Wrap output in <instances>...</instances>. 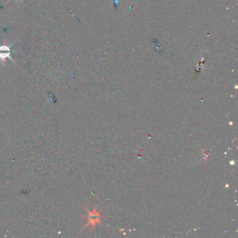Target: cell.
<instances>
[{"mask_svg": "<svg viewBox=\"0 0 238 238\" xmlns=\"http://www.w3.org/2000/svg\"><path fill=\"white\" fill-rule=\"evenodd\" d=\"M88 211L89 215H88V222H87V224H86V226H89V225H92V226L94 227V228H95V226H96V224H98V223H100V219H101V216H100L99 213L98 212V211L95 210L92 211Z\"/></svg>", "mask_w": 238, "mask_h": 238, "instance_id": "cell-1", "label": "cell"}, {"mask_svg": "<svg viewBox=\"0 0 238 238\" xmlns=\"http://www.w3.org/2000/svg\"><path fill=\"white\" fill-rule=\"evenodd\" d=\"M9 1H10V0H9ZM21 1H23V0H21Z\"/></svg>", "mask_w": 238, "mask_h": 238, "instance_id": "cell-4", "label": "cell"}, {"mask_svg": "<svg viewBox=\"0 0 238 238\" xmlns=\"http://www.w3.org/2000/svg\"><path fill=\"white\" fill-rule=\"evenodd\" d=\"M0 51H9L10 52V46H8L6 45H3V46H0Z\"/></svg>", "mask_w": 238, "mask_h": 238, "instance_id": "cell-3", "label": "cell"}, {"mask_svg": "<svg viewBox=\"0 0 238 238\" xmlns=\"http://www.w3.org/2000/svg\"><path fill=\"white\" fill-rule=\"evenodd\" d=\"M10 52H7V53H2V52H0V60H1L2 64H4L5 60H6V58H9L10 60L13 61V62L15 63V61L12 59V57H10Z\"/></svg>", "mask_w": 238, "mask_h": 238, "instance_id": "cell-2", "label": "cell"}]
</instances>
